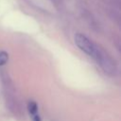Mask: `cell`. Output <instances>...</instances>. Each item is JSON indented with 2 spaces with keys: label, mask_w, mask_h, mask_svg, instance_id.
<instances>
[{
  "label": "cell",
  "mask_w": 121,
  "mask_h": 121,
  "mask_svg": "<svg viewBox=\"0 0 121 121\" xmlns=\"http://www.w3.org/2000/svg\"><path fill=\"white\" fill-rule=\"evenodd\" d=\"M75 43L84 53L93 57H95L98 51V48L93 43V42L81 33H77L75 35Z\"/></svg>",
  "instance_id": "1"
},
{
  "label": "cell",
  "mask_w": 121,
  "mask_h": 121,
  "mask_svg": "<svg viewBox=\"0 0 121 121\" xmlns=\"http://www.w3.org/2000/svg\"><path fill=\"white\" fill-rule=\"evenodd\" d=\"M27 109H28V112H29V113H30L31 115H34V114L38 113V106H37L36 102H34V101L28 102Z\"/></svg>",
  "instance_id": "2"
},
{
  "label": "cell",
  "mask_w": 121,
  "mask_h": 121,
  "mask_svg": "<svg viewBox=\"0 0 121 121\" xmlns=\"http://www.w3.org/2000/svg\"><path fill=\"white\" fill-rule=\"evenodd\" d=\"M9 60V55L5 51H0V66L4 65Z\"/></svg>",
  "instance_id": "3"
},
{
  "label": "cell",
  "mask_w": 121,
  "mask_h": 121,
  "mask_svg": "<svg viewBox=\"0 0 121 121\" xmlns=\"http://www.w3.org/2000/svg\"><path fill=\"white\" fill-rule=\"evenodd\" d=\"M32 119H33V121H42V120H41V117L38 115V113L32 115Z\"/></svg>",
  "instance_id": "4"
}]
</instances>
